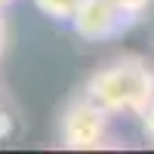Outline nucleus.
<instances>
[{"mask_svg": "<svg viewBox=\"0 0 154 154\" xmlns=\"http://www.w3.org/2000/svg\"><path fill=\"white\" fill-rule=\"evenodd\" d=\"M80 93L111 117H120V114L139 117L154 96V68L145 56H117L89 74Z\"/></svg>", "mask_w": 154, "mask_h": 154, "instance_id": "obj_1", "label": "nucleus"}, {"mask_svg": "<svg viewBox=\"0 0 154 154\" xmlns=\"http://www.w3.org/2000/svg\"><path fill=\"white\" fill-rule=\"evenodd\" d=\"M56 139L65 151H99L111 139V114L80 93L62 108Z\"/></svg>", "mask_w": 154, "mask_h": 154, "instance_id": "obj_2", "label": "nucleus"}, {"mask_svg": "<svg viewBox=\"0 0 154 154\" xmlns=\"http://www.w3.org/2000/svg\"><path fill=\"white\" fill-rule=\"evenodd\" d=\"M136 19L130 12H123L120 6H114L111 0H83L77 12L71 16V28L80 40L89 43H102V40H114L130 28Z\"/></svg>", "mask_w": 154, "mask_h": 154, "instance_id": "obj_3", "label": "nucleus"}, {"mask_svg": "<svg viewBox=\"0 0 154 154\" xmlns=\"http://www.w3.org/2000/svg\"><path fill=\"white\" fill-rule=\"evenodd\" d=\"M83 0H34V6L43 12L46 19H56V22H71V16L77 12Z\"/></svg>", "mask_w": 154, "mask_h": 154, "instance_id": "obj_4", "label": "nucleus"}, {"mask_svg": "<svg viewBox=\"0 0 154 154\" xmlns=\"http://www.w3.org/2000/svg\"><path fill=\"white\" fill-rule=\"evenodd\" d=\"M139 120H142V133L148 139V145L154 148V96H151V102L145 105V111L139 114Z\"/></svg>", "mask_w": 154, "mask_h": 154, "instance_id": "obj_5", "label": "nucleus"}, {"mask_svg": "<svg viewBox=\"0 0 154 154\" xmlns=\"http://www.w3.org/2000/svg\"><path fill=\"white\" fill-rule=\"evenodd\" d=\"M111 3H114V6H120L123 12H130L133 19H139V16H142V12L154 3V0H111Z\"/></svg>", "mask_w": 154, "mask_h": 154, "instance_id": "obj_6", "label": "nucleus"}, {"mask_svg": "<svg viewBox=\"0 0 154 154\" xmlns=\"http://www.w3.org/2000/svg\"><path fill=\"white\" fill-rule=\"evenodd\" d=\"M6 53V19H3V9H0V59Z\"/></svg>", "mask_w": 154, "mask_h": 154, "instance_id": "obj_7", "label": "nucleus"}, {"mask_svg": "<svg viewBox=\"0 0 154 154\" xmlns=\"http://www.w3.org/2000/svg\"><path fill=\"white\" fill-rule=\"evenodd\" d=\"M9 3H12V0H0V9H6V6H9Z\"/></svg>", "mask_w": 154, "mask_h": 154, "instance_id": "obj_8", "label": "nucleus"}]
</instances>
